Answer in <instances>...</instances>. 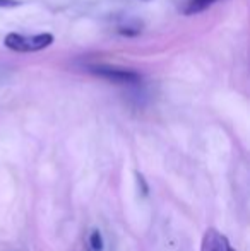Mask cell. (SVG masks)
I'll list each match as a JSON object with an SVG mask.
<instances>
[{
	"label": "cell",
	"mask_w": 250,
	"mask_h": 251,
	"mask_svg": "<svg viewBox=\"0 0 250 251\" xmlns=\"http://www.w3.org/2000/svg\"><path fill=\"white\" fill-rule=\"evenodd\" d=\"M54 43V36L50 33H40V34H19V33H9L3 40L9 50L17 53H34L48 48Z\"/></svg>",
	"instance_id": "obj_1"
},
{
	"label": "cell",
	"mask_w": 250,
	"mask_h": 251,
	"mask_svg": "<svg viewBox=\"0 0 250 251\" xmlns=\"http://www.w3.org/2000/svg\"><path fill=\"white\" fill-rule=\"evenodd\" d=\"M216 2V0H190L189 7L185 12L187 14H197V12H202V10H206L209 5H213V3Z\"/></svg>",
	"instance_id": "obj_4"
},
{
	"label": "cell",
	"mask_w": 250,
	"mask_h": 251,
	"mask_svg": "<svg viewBox=\"0 0 250 251\" xmlns=\"http://www.w3.org/2000/svg\"><path fill=\"white\" fill-rule=\"evenodd\" d=\"M200 251H235V250L231 248L228 239L221 232H218L216 229H209L204 234Z\"/></svg>",
	"instance_id": "obj_3"
},
{
	"label": "cell",
	"mask_w": 250,
	"mask_h": 251,
	"mask_svg": "<svg viewBox=\"0 0 250 251\" xmlns=\"http://www.w3.org/2000/svg\"><path fill=\"white\" fill-rule=\"evenodd\" d=\"M89 72H93L94 75L103 77V79L110 80L115 84H122V86H129V84H137L140 80V75L134 70L127 69H118V67H110V65H93L89 67Z\"/></svg>",
	"instance_id": "obj_2"
},
{
	"label": "cell",
	"mask_w": 250,
	"mask_h": 251,
	"mask_svg": "<svg viewBox=\"0 0 250 251\" xmlns=\"http://www.w3.org/2000/svg\"><path fill=\"white\" fill-rule=\"evenodd\" d=\"M19 5L17 0H0V7H16Z\"/></svg>",
	"instance_id": "obj_6"
},
{
	"label": "cell",
	"mask_w": 250,
	"mask_h": 251,
	"mask_svg": "<svg viewBox=\"0 0 250 251\" xmlns=\"http://www.w3.org/2000/svg\"><path fill=\"white\" fill-rule=\"evenodd\" d=\"M89 245H91V248H93V251H101V250H103V238H101V232L98 231V229H94V231L91 232Z\"/></svg>",
	"instance_id": "obj_5"
}]
</instances>
